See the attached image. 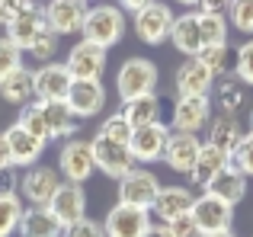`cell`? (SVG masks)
Returning <instances> with one entry per match:
<instances>
[{"instance_id": "1", "label": "cell", "mask_w": 253, "mask_h": 237, "mask_svg": "<svg viewBox=\"0 0 253 237\" xmlns=\"http://www.w3.org/2000/svg\"><path fill=\"white\" fill-rule=\"evenodd\" d=\"M81 36H84V42H93L99 48H112L125 36V13L112 3L90 6L84 26H81Z\"/></svg>"}, {"instance_id": "2", "label": "cell", "mask_w": 253, "mask_h": 237, "mask_svg": "<svg viewBox=\"0 0 253 237\" xmlns=\"http://www.w3.org/2000/svg\"><path fill=\"white\" fill-rule=\"evenodd\" d=\"M116 90L122 103L138 100V96H151L157 90V68L148 58H128L116 74Z\"/></svg>"}, {"instance_id": "3", "label": "cell", "mask_w": 253, "mask_h": 237, "mask_svg": "<svg viewBox=\"0 0 253 237\" xmlns=\"http://www.w3.org/2000/svg\"><path fill=\"white\" fill-rule=\"evenodd\" d=\"M96 163H93V144L86 138H68L58 154V173L64 176V183H77L84 186L93 176Z\"/></svg>"}, {"instance_id": "4", "label": "cell", "mask_w": 253, "mask_h": 237, "mask_svg": "<svg viewBox=\"0 0 253 237\" xmlns=\"http://www.w3.org/2000/svg\"><path fill=\"white\" fill-rule=\"evenodd\" d=\"M157 193H161V180H157L151 170H144V167H135L128 176L119 180V202H122V205L151 212Z\"/></svg>"}, {"instance_id": "5", "label": "cell", "mask_w": 253, "mask_h": 237, "mask_svg": "<svg viewBox=\"0 0 253 237\" xmlns=\"http://www.w3.org/2000/svg\"><path fill=\"white\" fill-rule=\"evenodd\" d=\"M189 215H192V221H196L199 234H221V231H231V225H234V208H231L228 202L209 196V193H202L192 202Z\"/></svg>"}, {"instance_id": "6", "label": "cell", "mask_w": 253, "mask_h": 237, "mask_svg": "<svg viewBox=\"0 0 253 237\" xmlns=\"http://www.w3.org/2000/svg\"><path fill=\"white\" fill-rule=\"evenodd\" d=\"M90 144H93V163H96V170H103L106 176L122 180V176H128L131 170H135V157H131L128 144L109 141V138H103V135H96Z\"/></svg>"}, {"instance_id": "7", "label": "cell", "mask_w": 253, "mask_h": 237, "mask_svg": "<svg viewBox=\"0 0 253 237\" xmlns=\"http://www.w3.org/2000/svg\"><path fill=\"white\" fill-rule=\"evenodd\" d=\"M173 10L167 3H161V0H154V3H148L144 10L135 13V32L141 42L148 45H161L170 39V29H173Z\"/></svg>"}, {"instance_id": "8", "label": "cell", "mask_w": 253, "mask_h": 237, "mask_svg": "<svg viewBox=\"0 0 253 237\" xmlns=\"http://www.w3.org/2000/svg\"><path fill=\"white\" fill-rule=\"evenodd\" d=\"M86 10H90L86 0H48L42 6V16L55 36H71V32H81Z\"/></svg>"}, {"instance_id": "9", "label": "cell", "mask_w": 253, "mask_h": 237, "mask_svg": "<svg viewBox=\"0 0 253 237\" xmlns=\"http://www.w3.org/2000/svg\"><path fill=\"white\" fill-rule=\"evenodd\" d=\"M71 74L64 64L51 61L32 74V90H36V103H68L71 93Z\"/></svg>"}, {"instance_id": "10", "label": "cell", "mask_w": 253, "mask_h": 237, "mask_svg": "<svg viewBox=\"0 0 253 237\" xmlns=\"http://www.w3.org/2000/svg\"><path fill=\"white\" fill-rule=\"evenodd\" d=\"M58 186H61V173H55V167H42V163L29 167L19 176V196L29 205H48Z\"/></svg>"}, {"instance_id": "11", "label": "cell", "mask_w": 253, "mask_h": 237, "mask_svg": "<svg viewBox=\"0 0 253 237\" xmlns=\"http://www.w3.org/2000/svg\"><path fill=\"white\" fill-rule=\"evenodd\" d=\"M64 68H68L71 80H99L103 71H106V48H99V45L84 42L81 39V42L71 48Z\"/></svg>"}, {"instance_id": "12", "label": "cell", "mask_w": 253, "mask_h": 237, "mask_svg": "<svg viewBox=\"0 0 253 237\" xmlns=\"http://www.w3.org/2000/svg\"><path fill=\"white\" fill-rule=\"evenodd\" d=\"M148 228H151V212L116 202L109 208V215H106L103 231H106V237H144Z\"/></svg>"}, {"instance_id": "13", "label": "cell", "mask_w": 253, "mask_h": 237, "mask_svg": "<svg viewBox=\"0 0 253 237\" xmlns=\"http://www.w3.org/2000/svg\"><path fill=\"white\" fill-rule=\"evenodd\" d=\"M167 138H170V128H167L164 122L144 125V128H135V131H131V141H128V151H131V157H135V163L164 160Z\"/></svg>"}, {"instance_id": "14", "label": "cell", "mask_w": 253, "mask_h": 237, "mask_svg": "<svg viewBox=\"0 0 253 237\" xmlns=\"http://www.w3.org/2000/svg\"><path fill=\"white\" fill-rule=\"evenodd\" d=\"M211 122V100L209 96H179L173 106V131L196 135Z\"/></svg>"}, {"instance_id": "15", "label": "cell", "mask_w": 253, "mask_h": 237, "mask_svg": "<svg viewBox=\"0 0 253 237\" xmlns=\"http://www.w3.org/2000/svg\"><path fill=\"white\" fill-rule=\"evenodd\" d=\"M48 208H51V215L61 221V228H71V225H77V221H84L86 218L84 186H77V183H61V186H58V193L51 196Z\"/></svg>"}, {"instance_id": "16", "label": "cell", "mask_w": 253, "mask_h": 237, "mask_svg": "<svg viewBox=\"0 0 253 237\" xmlns=\"http://www.w3.org/2000/svg\"><path fill=\"white\" fill-rule=\"evenodd\" d=\"M202 151L199 135H186V131H170L167 148H164V160L173 173H192L196 167V157Z\"/></svg>"}, {"instance_id": "17", "label": "cell", "mask_w": 253, "mask_h": 237, "mask_svg": "<svg viewBox=\"0 0 253 237\" xmlns=\"http://www.w3.org/2000/svg\"><path fill=\"white\" fill-rule=\"evenodd\" d=\"M215 87V77L199 58H186L176 68V93L179 96H209Z\"/></svg>"}, {"instance_id": "18", "label": "cell", "mask_w": 253, "mask_h": 237, "mask_svg": "<svg viewBox=\"0 0 253 237\" xmlns=\"http://www.w3.org/2000/svg\"><path fill=\"white\" fill-rule=\"evenodd\" d=\"M3 135H6V144H10V160H13V167H26V170L36 167L39 157H42V151H45V141H42V138H32L29 131L19 128L16 122H13Z\"/></svg>"}, {"instance_id": "19", "label": "cell", "mask_w": 253, "mask_h": 237, "mask_svg": "<svg viewBox=\"0 0 253 237\" xmlns=\"http://www.w3.org/2000/svg\"><path fill=\"white\" fill-rule=\"evenodd\" d=\"M68 106L74 109L77 118H90L96 113H103L106 106V90L99 80H74L68 93Z\"/></svg>"}, {"instance_id": "20", "label": "cell", "mask_w": 253, "mask_h": 237, "mask_svg": "<svg viewBox=\"0 0 253 237\" xmlns=\"http://www.w3.org/2000/svg\"><path fill=\"white\" fill-rule=\"evenodd\" d=\"M192 202H196V196H192L186 186H161V193H157L151 212L161 218V225H170L173 218L192 212Z\"/></svg>"}, {"instance_id": "21", "label": "cell", "mask_w": 253, "mask_h": 237, "mask_svg": "<svg viewBox=\"0 0 253 237\" xmlns=\"http://www.w3.org/2000/svg\"><path fill=\"white\" fill-rule=\"evenodd\" d=\"M61 221L51 215L48 205H32L23 208V218H19V234L23 237H61Z\"/></svg>"}, {"instance_id": "22", "label": "cell", "mask_w": 253, "mask_h": 237, "mask_svg": "<svg viewBox=\"0 0 253 237\" xmlns=\"http://www.w3.org/2000/svg\"><path fill=\"white\" fill-rule=\"evenodd\" d=\"M205 193L215 196V199H221V202H228V205L234 208L237 202H244V196H247V176H244L237 167L228 163V167L211 180V186L205 189Z\"/></svg>"}, {"instance_id": "23", "label": "cell", "mask_w": 253, "mask_h": 237, "mask_svg": "<svg viewBox=\"0 0 253 237\" xmlns=\"http://www.w3.org/2000/svg\"><path fill=\"white\" fill-rule=\"evenodd\" d=\"M241 138H244V131H241L237 116L218 113V116L209 122V141H205V144H211V148H218L221 154L231 157V154H234V148L241 144Z\"/></svg>"}, {"instance_id": "24", "label": "cell", "mask_w": 253, "mask_h": 237, "mask_svg": "<svg viewBox=\"0 0 253 237\" xmlns=\"http://www.w3.org/2000/svg\"><path fill=\"white\" fill-rule=\"evenodd\" d=\"M170 42L176 51L196 58L202 51V32H199V16L196 13H183V16L173 19V29H170Z\"/></svg>"}, {"instance_id": "25", "label": "cell", "mask_w": 253, "mask_h": 237, "mask_svg": "<svg viewBox=\"0 0 253 237\" xmlns=\"http://www.w3.org/2000/svg\"><path fill=\"white\" fill-rule=\"evenodd\" d=\"M45 118V128H48V141L51 138H71L77 131V122L81 118L74 116V109L68 103H39Z\"/></svg>"}, {"instance_id": "26", "label": "cell", "mask_w": 253, "mask_h": 237, "mask_svg": "<svg viewBox=\"0 0 253 237\" xmlns=\"http://www.w3.org/2000/svg\"><path fill=\"white\" fill-rule=\"evenodd\" d=\"M228 163H231V157H228V154H221V151L211 148V144H202V151H199V157H196V167H192L189 180L196 183V186L209 189V186H211V180H215V176L221 173Z\"/></svg>"}, {"instance_id": "27", "label": "cell", "mask_w": 253, "mask_h": 237, "mask_svg": "<svg viewBox=\"0 0 253 237\" xmlns=\"http://www.w3.org/2000/svg\"><path fill=\"white\" fill-rule=\"evenodd\" d=\"M42 29H45V16H42V10L36 6V10L16 16L13 23H6V39H10V42L16 45L19 51H26V48L32 45V39H36Z\"/></svg>"}, {"instance_id": "28", "label": "cell", "mask_w": 253, "mask_h": 237, "mask_svg": "<svg viewBox=\"0 0 253 237\" xmlns=\"http://www.w3.org/2000/svg\"><path fill=\"white\" fill-rule=\"evenodd\" d=\"M122 118L131 125V131L144 128V125H157L161 122V100H157V93L122 103Z\"/></svg>"}, {"instance_id": "29", "label": "cell", "mask_w": 253, "mask_h": 237, "mask_svg": "<svg viewBox=\"0 0 253 237\" xmlns=\"http://www.w3.org/2000/svg\"><path fill=\"white\" fill-rule=\"evenodd\" d=\"M32 74L36 71L29 68H16L13 74H6L0 80V96L13 106H26L29 100H36V90H32Z\"/></svg>"}, {"instance_id": "30", "label": "cell", "mask_w": 253, "mask_h": 237, "mask_svg": "<svg viewBox=\"0 0 253 237\" xmlns=\"http://www.w3.org/2000/svg\"><path fill=\"white\" fill-rule=\"evenodd\" d=\"M244 100H247V87H244L241 80H221L218 83V90H215V106L221 109L224 116H237L241 113V106H244Z\"/></svg>"}, {"instance_id": "31", "label": "cell", "mask_w": 253, "mask_h": 237, "mask_svg": "<svg viewBox=\"0 0 253 237\" xmlns=\"http://www.w3.org/2000/svg\"><path fill=\"white\" fill-rule=\"evenodd\" d=\"M23 199L19 196H0V237H13L19 231V218H23Z\"/></svg>"}, {"instance_id": "32", "label": "cell", "mask_w": 253, "mask_h": 237, "mask_svg": "<svg viewBox=\"0 0 253 237\" xmlns=\"http://www.w3.org/2000/svg\"><path fill=\"white\" fill-rule=\"evenodd\" d=\"M199 32H202V48L205 45H228V19L224 16H199Z\"/></svg>"}, {"instance_id": "33", "label": "cell", "mask_w": 253, "mask_h": 237, "mask_svg": "<svg viewBox=\"0 0 253 237\" xmlns=\"http://www.w3.org/2000/svg\"><path fill=\"white\" fill-rule=\"evenodd\" d=\"M16 125H19V128H26L32 138H42V141H48V128H45V118H42L39 103H26V106L19 109Z\"/></svg>"}, {"instance_id": "34", "label": "cell", "mask_w": 253, "mask_h": 237, "mask_svg": "<svg viewBox=\"0 0 253 237\" xmlns=\"http://www.w3.org/2000/svg\"><path fill=\"white\" fill-rule=\"evenodd\" d=\"M26 51H29V58H36V61L51 64V58H55V51H58V36L48 29V26H45V29L39 32L36 39H32V45H29Z\"/></svg>"}, {"instance_id": "35", "label": "cell", "mask_w": 253, "mask_h": 237, "mask_svg": "<svg viewBox=\"0 0 253 237\" xmlns=\"http://www.w3.org/2000/svg\"><path fill=\"white\" fill-rule=\"evenodd\" d=\"M228 16L234 29H241L244 36H253V0H231Z\"/></svg>"}, {"instance_id": "36", "label": "cell", "mask_w": 253, "mask_h": 237, "mask_svg": "<svg viewBox=\"0 0 253 237\" xmlns=\"http://www.w3.org/2000/svg\"><path fill=\"white\" fill-rule=\"evenodd\" d=\"M196 58L211 71V77H221L228 71V45H205Z\"/></svg>"}, {"instance_id": "37", "label": "cell", "mask_w": 253, "mask_h": 237, "mask_svg": "<svg viewBox=\"0 0 253 237\" xmlns=\"http://www.w3.org/2000/svg\"><path fill=\"white\" fill-rule=\"evenodd\" d=\"M99 135L109 138V141H119V144H128L131 141V125L122 118V113H112L106 118L103 125H99Z\"/></svg>"}, {"instance_id": "38", "label": "cell", "mask_w": 253, "mask_h": 237, "mask_svg": "<svg viewBox=\"0 0 253 237\" xmlns=\"http://www.w3.org/2000/svg\"><path fill=\"white\" fill-rule=\"evenodd\" d=\"M231 167H237L244 176H253V131L241 138V144L234 148V154H231Z\"/></svg>"}, {"instance_id": "39", "label": "cell", "mask_w": 253, "mask_h": 237, "mask_svg": "<svg viewBox=\"0 0 253 237\" xmlns=\"http://www.w3.org/2000/svg\"><path fill=\"white\" fill-rule=\"evenodd\" d=\"M16 68H23V51L6 36H0V80H3L6 74H13Z\"/></svg>"}, {"instance_id": "40", "label": "cell", "mask_w": 253, "mask_h": 237, "mask_svg": "<svg viewBox=\"0 0 253 237\" xmlns=\"http://www.w3.org/2000/svg\"><path fill=\"white\" fill-rule=\"evenodd\" d=\"M234 74L244 87H253V39L237 48V64H234Z\"/></svg>"}, {"instance_id": "41", "label": "cell", "mask_w": 253, "mask_h": 237, "mask_svg": "<svg viewBox=\"0 0 253 237\" xmlns=\"http://www.w3.org/2000/svg\"><path fill=\"white\" fill-rule=\"evenodd\" d=\"M36 10V0H0V16H3V26L13 23L16 16Z\"/></svg>"}, {"instance_id": "42", "label": "cell", "mask_w": 253, "mask_h": 237, "mask_svg": "<svg viewBox=\"0 0 253 237\" xmlns=\"http://www.w3.org/2000/svg\"><path fill=\"white\" fill-rule=\"evenodd\" d=\"M61 237H106V231H103V225H99V221L84 218V221H77V225L64 228Z\"/></svg>"}, {"instance_id": "43", "label": "cell", "mask_w": 253, "mask_h": 237, "mask_svg": "<svg viewBox=\"0 0 253 237\" xmlns=\"http://www.w3.org/2000/svg\"><path fill=\"white\" fill-rule=\"evenodd\" d=\"M167 228H170V234H173V237H199L192 215H179V218H173Z\"/></svg>"}, {"instance_id": "44", "label": "cell", "mask_w": 253, "mask_h": 237, "mask_svg": "<svg viewBox=\"0 0 253 237\" xmlns=\"http://www.w3.org/2000/svg\"><path fill=\"white\" fill-rule=\"evenodd\" d=\"M224 6H228V0H199L196 13L199 16H224Z\"/></svg>"}, {"instance_id": "45", "label": "cell", "mask_w": 253, "mask_h": 237, "mask_svg": "<svg viewBox=\"0 0 253 237\" xmlns=\"http://www.w3.org/2000/svg\"><path fill=\"white\" fill-rule=\"evenodd\" d=\"M3 170H13V160H10V144H6V135L0 131V173Z\"/></svg>"}, {"instance_id": "46", "label": "cell", "mask_w": 253, "mask_h": 237, "mask_svg": "<svg viewBox=\"0 0 253 237\" xmlns=\"http://www.w3.org/2000/svg\"><path fill=\"white\" fill-rule=\"evenodd\" d=\"M148 3H154V0H119V10H131V13H138V10H144Z\"/></svg>"}, {"instance_id": "47", "label": "cell", "mask_w": 253, "mask_h": 237, "mask_svg": "<svg viewBox=\"0 0 253 237\" xmlns=\"http://www.w3.org/2000/svg\"><path fill=\"white\" fill-rule=\"evenodd\" d=\"M144 237H173V234H170V228H167V225H151Z\"/></svg>"}, {"instance_id": "48", "label": "cell", "mask_w": 253, "mask_h": 237, "mask_svg": "<svg viewBox=\"0 0 253 237\" xmlns=\"http://www.w3.org/2000/svg\"><path fill=\"white\" fill-rule=\"evenodd\" d=\"M199 237H234L231 231H221V234H199Z\"/></svg>"}, {"instance_id": "49", "label": "cell", "mask_w": 253, "mask_h": 237, "mask_svg": "<svg viewBox=\"0 0 253 237\" xmlns=\"http://www.w3.org/2000/svg\"><path fill=\"white\" fill-rule=\"evenodd\" d=\"M176 3H189V6H196V3H199V0H176Z\"/></svg>"}, {"instance_id": "50", "label": "cell", "mask_w": 253, "mask_h": 237, "mask_svg": "<svg viewBox=\"0 0 253 237\" xmlns=\"http://www.w3.org/2000/svg\"><path fill=\"white\" fill-rule=\"evenodd\" d=\"M250 131H253V109H250Z\"/></svg>"}, {"instance_id": "51", "label": "cell", "mask_w": 253, "mask_h": 237, "mask_svg": "<svg viewBox=\"0 0 253 237\" xmlns=\"http://www.w3.org/2000/svg\"><path fill=\"white\" fill-rule=\"evenodd\" d=\"M0 26H3V16H0Z\"/></svg>"}, {"instance_id": "52", "label": "cell", "mask_w": 253, "mask_h": 237, "mask_svg": "<svg viewBox=\"0 0 253 237\" xmlns=\"http://www.w3.org/2000/svg\"><path fill=\"white\" fill-rule=\"evenodd\" d=\"M86 3H90V0H86Z\"/></svg>"}, {"instance_id": "53", "label": "cell", "mask_w": 253, "mask_h": 237, "mask_svg": "<svg viewBox=\"0 0 253 237\" xmlns=\"http://www.w3.org/2000/svg\"><path fill=\"white\" fill-rule=\"evenodd\" d=\"M228 3H231V0H228Z\"/></svg>"}]
</instances>
